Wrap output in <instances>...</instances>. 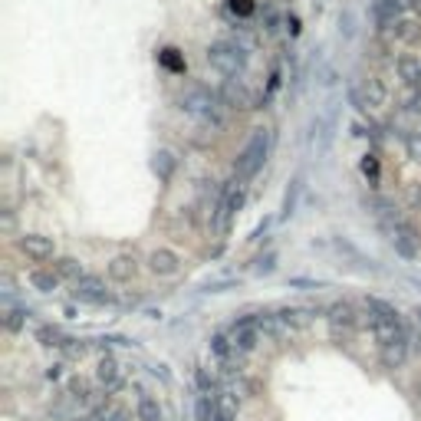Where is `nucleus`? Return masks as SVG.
<instances>
[{
	"instance_id": "nucleus-17",
	"label": "nucleus",
	"mask_w": 421,
	"mask_h": 421,
	"mask_svg": "<svg viewBox=\"0 0 421 421\" xmlns=\"http://www.w3.org/2000/svg\"><path fill=\"white\" fill-rule=\"evenodd\" d=\"M174 168H178V158H174L168 148H162V152L152 155V172L158 174V182H172Z\"/></svg>"
},
{
	"instance_id": "nucleus-37",
	"label": "nucleus",
	"mask_w": 421,
	"mask_h": 421,
	"mask_svg": "<svg viewBox=\"0 0 421 421\" xmlns=\"http://www.w3.org/2000/svg\"><path fill=\"white\" fill-rule=\"evenodd\" d=\"M339 30H343V37H345V40H349V37L355 33V17L349 13V10H345L343 17H339Z\"/></svg>"
},
{
	"instance_id": "nucleus-38",
	"label": "nucleus",
	"mask_w": 421,
	"mask_h": 421,
	"mask_svg": "<svg viewBox=\"0 0 421 421\" xmlns=\"http://www.w3.org/2000/svg\"><path fill=\"white\" fill-rule=\"evenodd\" d=\"M174 53H178V49H165V53H162V63H165L168 69H184V63L174 57Z\"/></svg>"
},
{
	"instance_id": "nucleus-40",
	"label": "nucleus",
	"mask_w": 421,
	"mask_h": 421,
	"mask_svg": "<svg viewBox=\"0 0 421 421\" xmlns=\"http://www.w3.org/2000/svg\"><path fill=\"white\" fill-rule=\"evenodd\" d=\"M408 112L421 115V89H415L412 96H408Z\"/></svg>"
},
{
	"instance_id": "nucleus-15",
	"label": "nucleus",
	"mask_w": 421,
	"mask_h": 421,
	"mask_svg": "<svg viewBox=\"0 0 421 421\" xmlns=\"http://www.w3.org/2000/svg\"><path fill=\"white\" fill-rule=\"evenodd\" d=\"M316 132H319V142H316V148H319V155H326L329 152V145H333V138H336V102H333V109L316 122Z\"/></svg>"
},
{
	"instance_id": "nucleus-2",
	"label": "nucleus",
	"mask_w": 421,
	"mask_h": 421,
	"mask_svg": "<svg viewBox=\"0 0 421 421\" xmlns=\"http://www.w3.org/2000/svg\"><path fill=\"white\" fill-rule=\"evenodd\" d=\"M208 63L214 69H220L224 76H237L244 63H247V53L240 43H227V40H220V43H210L208 47Z\"/></svg>"
},
{
	"instance_id": "nucleus-45",
	"label": "nucleus",
	"mask_w": 421,
	"mask_h": 421,
	"mask_svg": "<svg viewBox=\"0 0 421 421\" xmlns=\"http://www.w3.org/2000/svg\"><path fill=\"white\" fill-rule=\"evenodd\" d=\"M412 204H415V208H421V188H415V191H412Z\"/></svg>"
},
{
	"instance_id": "nucleus-14",
	"label": "nucleus",
	"mask_w": 421,
	"mask_h": 421,
	"mask_svg": "<svg viewBox=\"0 0 421 421\" xmlns=\"http://www.w3.org/2000/svg\"><path fill=\"white\" fill-rule=\"evenodd\" d=\"M135 273H138V263H135L132 254H119V257L109 260V277H112L115 283H129Z\"/></svg>"
},
{
	"instance_id": "nucleus-31",
	"label": "nucleus",
	"mask_w": 421,
	"mask_h": 421,
	"mask_svg": "<svg viewBox=\"0 0 421 421\" xmlns=\"http://www.w3.org/2000/svg\"><path fill=\"white\" fill-rule=\"evenodd\" d=\"M96 415L99 421H129V412L119 405H102V408H96Z\"/></svg>"
},
{
	"instance_id": "nucleus-42",
	"label": "nucleus",
	"mask_w": 421,
	"mask_h": 421,
	"mask_svg": "<svg viewBox=\"0 0 421 421\" xmlns=\"http://www.w3.org/2000/svg\"><path fill=\"white\" fill-rule=\"evenodd\" d=\"M270 270H273V254L263 257V260H257V273H270Z\"/></svg>"
},
{
	"instance_id": "nucleus-36",
	"label": "nucleus",
	"mask_w": 421,
	"mask_h": 421,
	"mask_svg": "<svg viewBox=\"0 0 421 421\" xmlns=\"http://www.w3.org/2000/svg\"><path fill=\"white\" fill-rule=\"evenodd\" d=\"M230 10H234L237 17H250V13H254V0H230Z\"/></svg>"
},
{
	"instance_id": "nucleus-22",
	"label": "nucleus",
	"mask_w": 421,
	"mask_h": 421,
	"mask_svg": "<svg viewBox=\"0 0 421 421\" xmlns=\"http://www.w3.org/2000/svg\"><path fill=\"white\" fill-rule=\"evenodd\" d=\"M30 287L40 290V293H53L59 287V273L57 270H33L30 273Z\"/></svg>"
},
{
	"instance_id": "nucleus-34",
	"label": "nucleus",
	"mask_w": 421,
	"mask_h": 421,
	"mask_svg": "<svg viewBox=\"0 0 421 421\" xmlns=\"http://www.w3.org/2000/svg\"><path fill=\"white\" fill-rule=\"evenodd\" d=\"M23 323H27V313H20V309H10V313L4 316V326H7L10 333H20Z\"/></svg>"
},
{
	"instance_id": "nucleus-47",
	"label": "nucleus",
	"mask_w": 421,
	"mask_h": 421,
	"mask_svg": "<svg viewBox=\"0 0 421 421\" xmlns=\"http://www.w3.org/2000/svg\"><path fill=\"white\" fill-rule=\"evenodd\" d=\"M412 7L418 10V17H421V0H412Z\"/></svg>"
},
{
	"instance_id": "nucleus-39",
	"label": "nucleus",
	"mask_w": 421,
	"mask_h": 421,
	"mask_svg": "<svg viewBox=\"0 0 421 421\" xmlns=\"http://www.w3.org/2000/svg\"><path fill=\"white\" fill-rule=\"evenodd\" d=\"M63 352H66L69 359H83V355H86V345H83V343H76V339H69V345H66V349H63Z\"/></svg>"
},
{
	"instance_id": "nucleus-5",
	"label": "nucleus",
	"mask_w": 421,
	"mask_h": 421,
	"mask_svg": "<svg viewBox=\"0 0 421 421\" xmlns=\"http://www.w3.org/2000/svg\"><path fill=\"white\" fill-rule=\"evenodd\" d=\"M220 99H224L230 109H244V112H250V109H260V102H263L257 93H250V89L244 86V83H237V79H230L227 86L220 89Z\"/></svg>"
},
{
	"instance_id": "nucleus-28",
	"label": "nucleus",
	"mask_w": 421,
	"mask_h": 421,
	"mask_svg": "<svg viewBox=\"0 0 421 421\" xmlns=\"http://www.w3.org/2000/svg\"><path fill=\"white\" fill-rule=\"evenodd\" d=\"M365 307H369V313H372V319H398V313H395V307H389L385 300H375V297H369V300H365Z\"/></svg>"
},
{
	"instance_id": "nucleus-32",
	"label": "nucleus",
	"mask_w": 421,
	"mask_h": 421,
	"mask_svg": "<svg viewBox=\"0 0 421 421\" xmlns=\"http://www.w3.org/2000/svg\"><path fill=\"white\" fill-rule=\"evenodd\" d=\"M405 152H408L412 162L421 165V132H408V135H405Z\"/></svg>"
},
{
	"instance_id": "nucleus-16",
	"label": "nucleus",
	"mask_w": 421,
	"mask_h": 421,
	"mask_svg": "<svg viewBox=\"0 0 421 421\" xmlns=\"http://www.w3.org/2000/svg\"><path fill=\"white\" fill-rule=\"evenodd\" d=\"M395 69H398V79H405L408 86L418 89V83H421V59H418V57H412V53H405V57H398Z\"/></svg>"
},
{
	"instance_id": "nucleus-9",
	"label": "nucleus",
	"mask_w": 421,
	"mask_h": 421,
	"mask_svg": "<svg viewBox=\"0 0 421 421\" xmlns=\"http://www.w3.org/2000/svg\"><path fill=\"white\" fill-rule=\"evenodd\" d=\"M178 267H182V257L174 254V250L168 247H158L148 254V270H152L155 277H174L178 273Z\"/></svg>"
},
{
	"instance_id": "nucleus-29",
	"label": "nucleus",
	"mask_w": 421,
	"mask_h": 421,
	"mask_svg": "<svg viewBox=\"0 0 421 421\" xmlns=\"http://www.w3.org/2000/svg\"><path fill=\"white\" fill-rule=\"evenodd\" d=\"M194 382H198V389H201V395H208V398H214V389H218V382H214V375H210L208 369H198V372H194Z\"/></svg>"
},
{
	"instance_id": "nucleus-18",
	"label": "nucleus",
	"mask_w": 421,
	"mask_h": 421,
	"mask_svg": "<svg viewBox=\"0 0 421 421\" xmlns=\"http://www.w3.org/2000/svg\"><path fill=\"white\" fill-rule=\"evenodd\" d=\"M96 379H99V385H105V389H115V385H119L122 372H119V362H115L112 355H102V359H99Z\"/></svg>"
},
{
	"instance_id": "nucleus-23",
	"label": "nucleus",
	"mask_w": 421,
	"mask_h": 421,
	"mask_svg": "<svg viewBox=\"0 0 421 421\" xmlns=\"http://www.w3.org/2000/svg\"><path fill=\"white\" fill-rule=\"evenodd\" d=\"M37 339H40V345H47V349H66L69 345V336H63L57 326H43V329H37Z\"/></svg>"
},
{
	"instance_id": "nucleus-35",
	"label": "nucleus",
	"mask_w": 421,
	"mask_h": 421,
	"mask_svg": "<svg viewBox=\"0 0 421 421\" xmlns=\"http://www.w3.org/2000/svg\"><path fill=\"white\" fill-rule=\"evenodd\" d=\"M283 319H287L290 323V329H297V326H307V313H303V309H283Z\"/></svg>"
},
{
	"instance_id": "nucleus-3",
	"label": "nucleus",
	"mask_w": 421,
	"mask_h": 421,
	"mask_svg": "<svg viewBox=\"0 0 421 421\" xmlns=\"http://www.w3.org/2000/svg\"><path fill=\"white\" fill-rule=\"evenodd\" d=\"M244 201H247V188H244L240 178H237V182H230V184H224L220 201H218V218H214V224H218L220 234H227L230 220H234V214L244 208Z\"/></svg>"
},
{
	"instance_id": "nucleus-44",
	"label": "nucleus",
	"mask_w": 421,
	"mask_h": 421,
	"mask_svg": "<svg viewBox=\"0 0 421 421\" xmlns=\"http://www.w3.org/2000/svg\"><path fill=\"white\" fill-rule=\"evenodd\" d=\"M59 369H63V365H49V369H47V379H59Z\"/></svg>"
},
{
	"instance_id": "nucleus-12",
	"label": "nucleus",
	"mask_w": 421,
	"mask_h": 421,
	"mask_svg": "<svg viewBox=\"0 0 421 421\" xmlns=\"http://www.w3.org/2000/svg\"><path fill=\"white\" fill-rule=\"evenodd\" d=\"M257 326H254V319H240L237 326H234V333H230V343H234V349L237 352H254L257 349Z\"/></svg>"
},
{
	"instance_id": "nucleus-20",
	"label": "nucleus",
	"mask_w": 421,
	"mask_h": 421,
	"mask_svg": "<svg viewBox=\"0 0 421 421\" xmlns=\"http://www.w3.org/2000/svg\"><path fill=\"white\" fill-rule=\"evenodd\" d=\"M405 359H408V339H402V343H392V345H382L385 369H398V365H405Z\"/></svg>"
},
{
	"instance_id": "nucleus-19",
	"label": "nucleus",
	"mask_w": 421,
	"mask_h": 421,
	"mask_svg": "<svg viewBox=\"0 0 421 421\" xmlns=\"http://www.w3.org/2000/svg\"><path fill=\"white\" fill-rule=\"evenodd\" d=\"M135 418L138 421H165L162 405L155 402L152 395H138V402H135Z\"/></svg>"
},
{
	"instance_id": "nucleus-41",
	"label": "nucleus",
	"mask_w": 421,
	"mask_h": 421,
	"mask_svg": "<svg viewBox=\"0 0 421 421\" xmlns=\"http://www.w3.org/2000/svg\"><path fill=\"white\" fill-rule=\"evenodd\" d=\"M362 172H365V174H372V178H375V174H379V162H375V155H365Z\"/></svg>"
},
{
	"instance_id": "nucleus-13",
	"label": "nucleus",
	"mask_w": 421,
	"mask_h": 421,
	"mask_svg": "<svg viewBox=\"0 0 421 421\" xmlns=\"http://www.w3.org/2000/svg\"><path fill=\"white\" fill-rule=\"evenodd\" d=\"M372 333H375V339H379V345H392V343L408 339L398 319H372Z\"/></svg>"
},
{
	"instance_id": "nucleus-1",
	"label": "nucleus",
	"mask_w": 421,
	"mask_h": 421,
	"mask_svg": "<svg viewBox=\"0 0 421 421\" xmlns=\"http://www.w3.org/2000/svg\"><path fill=\"white\" fill-rule=\"evenodd\" d=\"M267 148H270V135H267V129H254L250 142L244 145V152L237 155V165H234V174H237L240 182L254 178V174H257L260 168H263V162H267Z\"/></svg>"
},
{
	"instance_id": "nucleus-8",
	"label": "nucleus",
	"mask_w": 421,
	"mask_h": 421,
	"mask_svg": "<svg viewBox=\"0 0 421 421\" xmlns=\"http://www.w3.org/2000/svg\"><path fill=\"white\" fill-rule=\"evenodd\" d=\"M329 329H333V336H349L355 329V323H359V316H355V309H352V303H333L329 307Z\"/></svg>"
},
{
	"instance_id": "nucleus-43",
	"label": "nucleus",
	"mask_w": 421,
	"mask_h": 421,
	"mask_svg": "<svg viewBox=\"0 0 421 421\" xmlns=\"http://www.w3.org/2000/svg\"><path fill=\"white\" fill-rule=\"evenodd\" d=\"M287 27H290V33L297 37V33H300V20L297 17H287Z\"/></svg>"
},
{
	"instance_id": "nucleus-7",
	"label": "nucleus",
	"mask_w": 421,
	"mask_h": 421,
	"mask_svg": "<svg viewBox=\"0 0 421 421\" xmlns=\"http://www.w3.org/2000/svg\"><path fill=\"white\" fill-rule=\"evenodd\" d=\"M389 230H392L395 250H398L405 260H415V257H418V230H415L408 220H398V224H395V227H389Z\"/></svg>"
},
{
	"instance_id": "nucleus-4",
	"label": "nucleus",
	"mask_w": 421,
	"mask_h": 421,
	"mask_svg": "<svg viewBox=\"0 0 421 421\" xmlns=\"http://www.w3.org/2000/svg\"><path fill=\"white\" fill-rule=\"evenodd\" d=\"M73 293H76V300L93 303V307H105V303H112V293H109V287H105V280L89 277V273L73 283Z\"/></svg>"
},
{
	"instance_id": "nucleus-33",
	"label": "nucleus",
	"mask_w": 421,
	"mask_h": 421,
	"mask_svg": "<svg viewBox=\"0 0 421 421\" xmlns=\"http://www.w3.org/2000/svg\"><path fill=\"white\" fill-rule=\"evenodd\" d=\"M300 191H303V178H297L293 182V188L287 191V201H283V218H290L293 214V208H297V198H300Z\"/></svg>"
},
{
	"instance_id": "nucleus-21",
	"label": "nucleus",
	"mask_w": 421,
	"mask_h": 421,
	"mask_svg": "<svg viewBox=\"0 0 421 421\" xmlns=\"http://www.w3.org/2000/svg\"><path fill=\"white\" fill-rule=\"evenodd\" d=\"M362 99L365 105H382L385 99H389V89H385V83L379 76H369L362 86Z\"/></svg>"
},
{
	"instance_id": "nucleus-25",
	"label": "nucleus",
	"mask_w": 421,
	"mask_h": 421,
	"mask_svg": "<svg viewBox=\"0 0 421 421\" xmlns=\"http://www.w3.org/2000/svg\"><path fill=\"white\" fill-rule=\"evenodd\" d=\"M392 33L398 40H405V43H415V40H421V23H415V20H398Z\"/></svg>"
},
{
	"instance_id": "nucleus-24",
	"label": "nucleus",
	"mask_w": 421,
	"mask_h": 421,
	"mask_svg": "<svg viewBox=\"0 0 421 421\" xmlns=\"http://www.w3.org/2000/svg\"><path fill=\"white\" fill-rule=\"evenodd\" d=\"M53 270L59 273V280H63V277H66V280L86 277V273H83V263H79L76 257H59V260H53Z\"/></svg>"
},
{
	"instance_id": "nucleus-11",
	"label": "nucleus",
	"mask_w": 421,
	"mask_h": 421,
	"mask_svg": "<svg viewBox=\"0 0 421 421\" xmlns=\"http://www.w3.org/2000/svg\"><path fill=\"white\" fill-rule=\"evenodd\" d=\"M17 244H20V250H23L27 257L40 260V263L53 257V237H47V234H23Z\"/></svg>"
},
{
	"instance_id": "nucleus-26",
	"label": "nucleus",
	"mask_w": 421,
	"mask_h": 421,
	"mask_svg": "<svg viewBox=\"0 0 421 421\" xmlns=\"http://www.w3.org/2000/svg\"><path fill=\"white\" fill-rule=\"evenodd\" d=\"M194 418L198 421H214L218 418V405H214V398L198 395V402H194Z\"/></svg>"
},
{
	"instance_id": "nucleus-6",
	"label": "nucleus",
	"mask_w": 421,
	"mask_h": 421,
	"mask_svg": "<svg viewBox=\"0 0 421 421\" xmlns=\"http://www.w3.org/2000/svg\"><path fill=\"white\" fill-rule=\"evenodd\" d=\"M182 109L184 112H191V115H198V119H204L208 112H214L218 109V102H214V96H210L208 89H201V86H191V89H184L182 93Z\"/></svg>"
},
{
	"instance_id": "nucleus-46",
	"label": "nucleus",
	"mask_w": 421,
	"mask_h": 421,
	"mask_svg": "<svg viewBox=\"0 0 421 421\" xmlns=\"http://www.w3.org/2000/svg\"><path fill=\"white\" fill-rule=\"evenodd\" d=\"M415 398H418V402H421V379H418V382H415Z\"/></svg>"
},
{
	"instance_id": "nucleus-30",
	"label": "nucleus",
	"mask_w": 421,
	"mask_h": 421,
	"mask_svg": "<svg viewBox=\"0 0 421 421\" xmlns=\"http://www.w3.org/2000/svg\"><path fill=\"white\" fill-rule=\"evenodd\" d=\"M66 392H69V398H76V402H89V382L86 379H69Z\"/></svg>"
},
{
	"instance_id": "nucleus-27",
	"label": "nucleus",
	"mask_w": 421,
	"mask_h": 421,
	"mask_svg": "<svg viewBox=\"0 0 421 421\" xmlns=\"http://www.w3.org/2000/svg\"><path fill=\"white\" fill-rule=\"evenodd\" d=\"M210 352L218 355L220 362H227V359H230L234 352H237V349H234V343H230L227 336H220V333H218V336H210Z\"/></svg>"
},
{
	"instance_id": "nucleus-48",
	"label": "nucleus",
	"mask_w": 421,
	"mask_h": 421,
	"mask_svg": "<svg viewBox=\"0 0 421 421\" xmlns=\"http://www.w3.org/2000/svg\"><path fill=\"white\" fill-rule=\"evenodd\" d=\"M415 323H418V326H421V307H418V309H415Z\"/></svg>"
},
{
	"instance_id": "nucleus-10",
	"label": "nucleus",
	"mask_w": 421,
	"mask_h": 421,
	"mask_svg": "<svg viewBox=\"0 0 421 421\" xmlns=\"http://www.w3.org/2000/svg\"><path fill=\"white\" fill-rule=\"evenodd\" d=\"M254 326H257V333L270 336V339H277V343H283V339H290V336H293L290 323L280 313H260L257 319H254Z\"/></svg>"
}]
</instances>
